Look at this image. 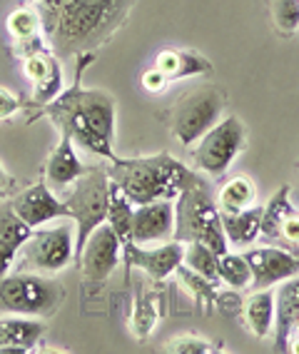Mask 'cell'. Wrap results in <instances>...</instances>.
<instances>
[{"instance_id":"cell-1","label":"cell","mask_w":299,"mask_h":354,"mask_svg":"<svg viewBox=\"0 0 299 354\" xmlns=\"http://www.w3.org/2000/svg\"><path fill=\"white\" fill-rule=\"evenodd\" d=\"M43 35L55 55H83L125 26L135 0H32Z\"/></svg>"},{"instance_id":"cell-2","label":"cell","mask_w":299,"mask_h":354,"mask_svg":"<svg viewBox=\"0 0 299 354\" xmlns=\"http://www.w3.org/2000/svg\"><path fill=\"white\" fill-rule=\"evenodd\" d=\"M93 60V53L80 55L77 77L70 90H63L52 102L45 105V113L55 122L60 133L70 135L73 142L83 150L93 152L97 158L113 160L117 158L113 150L115 140V97L105 90H85L83 88V70Z\"/></svg>"},{"instance_id":"cell-3","label":"cell","mask_w":299,"mask_h":354,"mask_svg":"<svg viewBox=\"0 0 299 354\" xmlns=\"http://www.w3.org/2000/svg\"><path fill=\"white\" fill-rule=\"evenodd\" d=\"M113 180L133 205L155 200H177L180 192L195 185L200 175L170 152L142 155V158H113L108 167Z\"/></svg>"},{"instance_id":"cell-4","label":"cell","mask_w":299,"mask_h":354,"mask_svg":"<svg viewBox=\"0 0 299 354\" xmlns=\"http://www.w3.org/2000/svg\"><path fill=\"white\" fill-rule=\"evenodd\" d=\"M180 242H204L217 254L229 250V242L222 230V209L215 203L210 187L200 177L197 183L185 187L175 200V234Z\"/></svg>"},{"instance_id":"cell-5","label":"cell","mask_w":299,"mask_h":354,"mask_svg":"<svg viewBox=\"0 0 299 354\" xmlns=\"http://www.w3.org/2000/svg\"><path fill=\"white\" fill-rule=\"evenodd\" d=\"M63 304V287L52 274L8 272L0 277V315H23L50 319Z\"/></svg>"},{"instance_id":"cell-6","label":"cell","mask_w":299,"mask_h":354,"mask_svg":"<svg viewBox=\"0 0 299 354\" xmlns=\"http://www.w3.org/2000/svg\"><path fill=\"white\" fill-rule=\"evenodd\" d=\"M63 200L68 205V209H70V217L77 225V234H75V259H77V254L83 252V247L90 234H93V230L108 220V205H110L108 170L88 167L70 185V192Z\"/></svg>"},{"instance_id":"cell-7","label":"cell","mask_w":299,"mask_h":354,"mask_svg":"<svg viewBox=\"0 0 299 354\" xmlns=\"http://www.w3.org/2000/svg\"><path fill=\"white\" fill-rule=\"evenodd\" d=\"M224 93L215 85H197L170 110V133L180 145H195L210 127L222 120Z\"/></svg>"},{"instance_id":"cell-8","label":"cell","mask_w":299,"mask_h":354,"mask_svg":"<svg viewBox=\"0 0 299 354\" xmlns=\"http://www.w3.org/2000/svg\"><path fill=\"white\" fill-rule=\"evenodd\" d=\"M75 259V232L70 225H57L50 230L35 227L20 247L15 270L18 272L57 274Z\"/></svg>"},{"instance_id":"cell-9","label":"cell","mask_w":299,"mask_h":354,"mask_svg":"<svg viewBox=\"0 0 299 354\" xmlns=\"http://www.w3.org/2000/svg\"><path fill=\"white\" fill-rule=\"evenodd\" d=\"M247 145V127L237 115H227L210 127L192 147V165L207 177H222Z\"/></svg>"},{"instance_id":"cell-10","label":"cell","mask_w":299,"mask_h":354,"mask_svg":"<svg viewBox=\"0 0 299 354\" xmlns=\"http://www.w3.org/2000/svg\"><path fill=\"white\" fill-rule=\"evenodd\" d=\"M122 262V242L115 234L108 222H102L93 230V234L85 242L83 252L77 254V265L83 272V282L95 292L110 279V274Z\"/></svg>"},{"instance_id":"cell-11","label":"cell","mask_w":299,"mask_h":354,"mask_svg":"<svg viewBox=\"0 0 299 354\" xmlns=\"http://www.w3.org/2000/svg\"><path fill=\"white\" fill-rule=\"evenodd\" d=\"M185 262V242L167 240L165 245L145 247L135 240L122 245V265H125V279L133 270H140L153 282H162L170 274L177 272V267Z\"/></svg>"},{"instance_id":"cell-12","label":"cell","mask_w":299,"mask_h":354,"mask_svg":"<svg viewBox=\"0 0 299 354\" xmlns=\"http://www.w3.org/2000/svg\"><path fill=\"white\" fill-rule=\"evenodd\" d=\"M10 207L30 230L43 227L45 222L60 220V217H70V209H68L65 200L55 195V190L48 185L45 177H40L38 183H32L30 187L18 192L10 200Z\"/></svg>"},{"instance_id":"cell-13","label":"cell","mask_w":299,"mask_h":354,"mask_svg":"<svg viewBox=\"0 0 299 354\" xmlns=\"http://www.w3.org/2000/svg\"><path fill=\"white\" fill-rule=\"evenodd\" d=\"M247 259L249 270H252V285L255 290L274 287L289 277L299 274V252H289L282 247H249L242 252Z\"/></svg>"},{"instance_id":"cell-14","label":"cell","mask_w":299,"mask_h":354,"mask_svg":"<svg viewBox=\"0 0 299 354\" xmlns=\"http://www.w3.org/2000/svg\"><path fill=\"white\" fill-rule=\"evenodd\" d=\"M175 234V200H155L147 205H135L133 240L137 245L167 242Z\"/></svg>"},{"instance_id":"cell-15","label":"cell","mask_w":299,"mask_h":354,"mask_svg":"<svg viewBox=\"0 0 299 354\" xmlns=\"http://www.w3.org/2000/svg\"><path fill=\"white\" fill-rule=\"evenodd\" d=\"M26 77L32 82V105H48L63 93V68L50 50H38L23 57Z\"/></svg>"},{"instance_id":"cell-16","label":"cell","mask_w":299,"mask_h":354,"mask_svg":"<svg viewBox=\"0 0 299 354\" xmlns=\"http://www.w3.org/2000/svg\"><path fill=\"white\" fill-rule=\"evenodd\" d=\"M48 324L38 317L3 315L0 317V354H26L38 347Z\"/></svg>"},{"instance_id":"cell-17","label":"cell","mask_w":299,"mask_h":354,"mask_svg":"<svg viewBox=\"0 0 299 354\" xmlns=\"http://www.w3.org/2000/svg\"><path fill=\"white\" fill-rule=\"evenodd\" d=\"M277 315H274V349L289 352V332L299 319V274L277 285L274 290Z\"/></svg>"},{"instance_id":"cell-18","label":"cell","mask_w":299,"mask_h":354,"mask_svg":"<svg viewBox=\"0 0 299 354\" xmlns=\"http://www.w3.org/2000/svg\"><path fill=\"white\" fill-rule=\"evenodd\" d=\"M85 170H88V167L77 158L73 138L60 133V142H57L55 150H52L50 158H48V162H45V180H48V185H50L52 190L70 187Z\"/></svg>"},{"instance_id":"cell-19","label":"cell","mask_w":299,"mask_h":354,"mask_svg":"<svg viewBox=\"0 0 299 354\" xmlns=\"http://www.w3.org/2000/svg\"><path fill=\"white\" fill-rule=\"evenodd\" d=\"M274 315H277V302H274V290H255L252 295L242 299V317L244 329L257 339H267L274 332Z\"/></svg>"},{"instance_id":"cell-20","label":"cell","mask_w":299,"mask_h":354,"mask_svg":"<svg viewBox=\"0 0 299 354\" xmlns=\"http://www.w3.org/2000/svg\"><path fill=\"white\" fill-rule=\"evenodd\" d=\"M32 230L13 212L10 203H0V277L13 270L23 242Z\"/></svg>"},{"instance_id":"cell-21","label":"cell","mask_w":299,"mask_h":354,"mask_svg":"<svg viewBox=\"0 0 299 354\" xmlns=\"http://www.w3.org/2000/svg\"><path fill=\"white\" fill-rule=\"evenodd\" d=\"M135 282V302H133V319H130V329H133V337L135 339H147V337L153 335L155 327L160 322V315H162V299L155 290H147L142 282L145 279H133ZM128 282V285H130Z\"/></svg>"},{"instance_id":"cell-22","label":"cell","mask_w":299,"mask_h":354,"mask_svg":"<svg viewBox=\"0 0 299 354\" xmlns=\"http://www.w3.org/2000/svg\"><path fill=\"white\" fill-rule=\"evenodd\" d=\"M155 68L162 70L170 82L212 73L210 57L200 55L195 50H162L155 57Z\"/></svg>"},{"instance_id":"cell-23","label":"cell","mask_w":299,"mask_h":354,"mask_svg":"<svg viewBox=\"0 0 299 354\" xmlns=\"http://www.w3.org/2000/svg\"><path fill=\"white\" fill-rule=\"evenodd\" d=\"M262 205H252L240 212H222V230L229 245L247 247L262 234Z\"/></svg>"},{"instance_id":"cell-24","label":"cell","mask_w":299,"mask_h":354,"mask_svg":"<svg viewBox=\"0 0 299 354\" xmlns=\"http://www.w3.org/2000/svg\"><path fill=\"white\" fill-rule=\"evenodd\" d=\"M217 205L222 212H240L252 205H257V187L249 177L240 175L232 177L222 185V190L217 192Z\"/></svg>"},{"instance_id":"cell-25","label":"cell","mask_w":299,"mask_h":354,"mask_svg":"<svg viewBox=\"0 0 299 354\" xmlns=\"http://www.w3.org/2000/svg\"><path fill=\"white\" fill-rule=\"evenodd\" d=\"M133 217H135V205L110 180V205H108V220L105 222L115 230V234L120 237L122 245L133 240Z\"/></svg>"},{"instance_id":"cell-26","label":"cell","mask_w":299,"mask_h":354,"mask_svg":"<svg viewBox=\"0 0 299 354\" xmlns=\"http://www.w3.org/2000/svg\"><path fill=\"white\" fill-rule=\"evenodd\" d=\"M289 192H292V187L282 185L280 190L272 195V200L264 205V209H262V234L282 237V222H284V217L294 215V207L289 203Z\"/></svg>"},{"instance_id":"cell-27","label":"cell","mask_w":299,"mask_h":354,"mask_svg":"<svg viewBox=\"0 0 299 354\" xmlns=\"http://www.w3.org/2000/svg\"><path fill=\"white\" fill-rule=\"evenodd\" d=\"M217 274H220V282L232 290H244L252 285V270H249L244 254L229 252V250L217 259Z\"/></svg>"},{"instance_id":"cell-28","label":"cell","mask_w":299,"mask_h":354,"mask_svg":"<svg viewBox=\"0 0 299 354\" xmlns=\"http://www.w3.org/2000/svg\"><path fill=\"white\" fill-rule=\"evenodd\" d=\"M217 259H220V254H217L212 247L204 245V242H187L185 262H182V265H187L190 270H195V272L202 274V277L212 279V282H220V274H217ZM220 285H222V282H220Z\"/></svg>"},{"instance_id":"cell-29","label":"cell","mask_w":299,"mask_h":354,"mask_svg":"<svg viewBox=\"0 0 299 354\" xmlns=\"http://www.w3.org/2000/svg\"><path fill=\"white\" fill-rule=\"evenodd\" d=\"M6 23H8V32H10L18 43H26V40L38 38V32L43 30V26H40V15L32 6L13 10V13L8 15Z\"/></svg>"},{"instance_id":"cell-30","label":"cell","mask_w":299,"mask_h":354,"mask_svg":"<svg viewBox=\"0 0 299 354\" xmlns=\"http://www.w3.org/2000/svg\"><path fill=\"white\" fill-rule=\"evenodd\" d=\"M177 274H180V279H182V285L187 287V292H192V297L197 299V302H202L204 307H215V299H217V295H220V292H217L220 282H212V279L202 277V274H197L187 265H180Z\"/></svg>"},{"instance_id":"cell-31","label":"cell","mask_w":299,"mask_h":354,"mask_svg":"<svg viewBox=\"0 0 299 354\" xmlns=\"http://www.w3.org/2000/svg\"><path fill=\"white\" fill-rule=\"evenodd\" d=\"M217 349H224V347H217L212 339H204V337L197 335L175 337V339H170V344H165V352L172 354H212Z\"/></svg>"},{"instance_id":"cell-32","label":"cell","mask_w":299,"mask_h":354,"mask_svg":"<svg viewBox=\"0 0 299 354\" xmlns=\"http://www.w3.org/2000/svg\"><path fill=\"white\" fill-rule=\"evenodd\" d=\"M272 18L282 32L299 30V0H274Z\"/></svg>"},{"instance_id":"cell-33","label":"cell","mask_w":299,"mask_h":354,"mask_svg":"<svg viewBox=\"0 0 299 354\" xmlns=\"http://www.w3.org/2000/svg\"><path fill=\"white\" fill-rule=\"evenodd\" d=\"M242 299L237 295V290H232L229 287V292H220L215 299V307L220 312H222L224 317H235V319H240L242 317Z\"/></svg>"},{"instance_id":"cell-34","label":"cell","mask_w":299,"mask_h":354,"mask_svg":"<svg viewBox=\"0 0 299 354\" xmlns=\"http://www.w3.org/2000/svg\"><path fill=\"white\" fill-rule=\"evenodd\" d=\"M20 108H23V102H20V97L15 95L13 90L0 88V122L10 120L15 113H20Z\"/></svg>"},{"instance_id":"cell-35","label":"cell","mask_w":299,"mask_h":354,"mask_svg":"<svg viewBox=\"0 0 299 354\" xmlns=\"http://www.w3.org/2000/svg\"><path fill=\"white\" fill-rule=\"evenodd\" d=\"M170 85V80L165 77V73L157 68L147 70L145 75H142V88L147 90V93H162V90Z\"/></svg>"},{"instance_id":"cell-36","label":"cell","mask_w":299,"mask_h":354,"mask_svg":"<svg viewBox=\"0 0 299 354\" xmlns=\"http://www.w3.org/2000/svg\"><path fill=\"white\" fill-rule=\"evenodd\" d=\"M282 237H284V240H289V242H297V245H299V212L284 217V222H282Z\"/></svg>"},{"instance_id":"cell-37","label":"cell","mask_w":299,"mask_h":354,"mask_svg":"<svg viewBox=\"0 0 299 354\" xmlns=\"http://www.w3.org/2000/svg\"><path fill=\"white\" fill-rule=\"evenodd\" d=\"M289 352L299 354V319L294 322L292 332H289Z\"/></svg>"},{"instance_id":"cell-38","label":"cell","mask_w":299,"mask_h":354,"mask_svg":"<svg viewBox=\"0 0 299 354\" xmlns=\"http://www.w3.org/2000/svg\"><path fill=\"white\" fill-rule=\"evenodd\" d=\"M8 185H13V177L8 175V170L3 167V162H0V190H6Z\"/></svg>"}]
</instances>
